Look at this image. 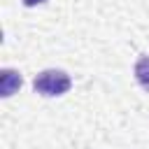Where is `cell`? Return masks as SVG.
I'll return each mask as SVG.
<instances>
[{"instance_id": "obj_4", "label": "cell", "mask_w": 149, "mask_h": 149, "mask_svg": "<svg viewBox=\"0 0 149 149\" xmlns=\"http://www.w3.org/2000/svg\"><path fill=\"white\" fill-rule=\"evenodd\" d=\"M44 0H23V5L26 7H35V5H42Z\"/></svg>"}, {"instance_id": "obj_2", "label": "cell", "mask_w": 149, "mask_h": 149, "mask_svg": "<svg viewBox=\"0 0 149 149\" xmlns=\"http://www.w3.org/2000/svg\"><path fill=\"white\" fill-rule=\"evenodd\" d=\"M21 84H23V79L16 70H9V68L0 70V95L2 98H9L12 93H16L21 88Z\"/></svg>"}, {"instance_id": "obj_3", "label": "cell", "mask_w": 149, "mask_h": 149, "mask_svg": "<svg viewBox=\"0 0 149 149\" xmlns=\"http://www.w3.org/2000/svg\"><path fill=\"white\" fill-rule=\"evenodd\" d=\"M133 72H135L137 84L144 91H149V56H140L137 63H135V68H133Z\"/></svg>"}, {"instance_id": "obj_1", "label": "cell", "mask_w": 149, "mask_h": 149, "mask_svg": "<svg viewBox=\"0 0 149 149\" xmlns=\"http://www.w3.org/2000/svg\"><path fill=\"white\" fill-rule=\"evenodd\" d=\"M33 86H35V91L42 93V95H63L65 91H70L72 79H70V74L63 72V70H44V72H40V74L35 77Z\"/></svg>"}]
</instances>
